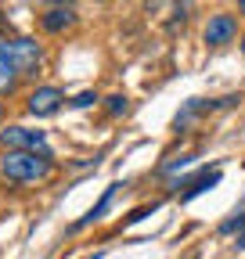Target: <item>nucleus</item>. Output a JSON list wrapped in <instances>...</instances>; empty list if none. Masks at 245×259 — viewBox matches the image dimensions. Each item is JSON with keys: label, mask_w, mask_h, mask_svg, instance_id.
Segmentation results:
<instances>
[{"label": "nucleus", "mask_w": 245, "mask_h": 259, "mask_svg": "<svg viewBox=\"0 0 245 259\" xmlns=\"http://www.w3.org/2000/svg\"><path fill=\"white\" fill-rule=\"evenodd\" d=\"M54 155H36V151H4L0 155V177L8 184H40L54 173Z\"/></svg>", "instance_id": "1"}, {"label": "nucleus", "mask_w": 245, "mask_h": 259, "mask_svg": "<svg viewBox=\"0 0 245 259\" xmlns=\"http://www.w3.org/2000/svg\"><path fill=\"white\" fill-rule=\"evenodd\" d=\"M8 58L15 65V72L22 79H29V76H36L40 65H44V47L36 40H29V36H11L8 40Z\"/></svg>", "instance_id": "2"}, {"label": "nucleus", "mask_w": 245, "mask_h": 259, "mask_svg": "<svg viewBox=\"0 0 245 259\" xmlns=\"http://www.w3.org/2000/svg\"><path fill=\"white\" fill-rule=\"evenodd\" d=\"M0 144L8 151H36V155H51L44 130H29V126H8L0 130Z\"/></svg>", "instance_id": "3"}, {"label": "nucleus", "mask_w": 245, "mask_h": 259, "mask_svg": "<svg viewBox=\"0 0 245 259\" xmlns=\"http://www.w3.org/2000/svg\"><path fill=\"white\" fill-rule=\"evenodd\" d=\"M61 105H65V90H61V87H36L33 94L25 97V108H29V115H36V119L54 115Z\"/></svg>", "instance_id": "4"}, {"label": "nucleus", "mask_w": 245, "mask_h": 259, "mask_svg": "<svg viewBox=\"0 0 245 259\" xmlns=\"http://www.w3.org/2000/svg\"><path fill=\"white\" fill-rule=\"evenodd\" d=\"M234 36H238L234 15H213L209 25H206V32H202V40H206L209 47H224V44H231Z\"/></svg>", "instance_id": "5"}, {"label": "nucleus", "mask_w": 245, "mask_h": 259, "mask_svg": "<svg viewBox=\"0 0 245 259\" xmlns=\"http://www.w3.org/2000/svg\"><path fill=\"white\" fill-rule=\"evenodd\" d=\"M76 25V11L72 8H47L40 15V29L47 32V36H61V32H69Z\"/></svg>", "instance_id": "6"}, {"label": "nucleus", "mask_w": 245, "mask_h": 259, "mask_svg": "<svg viewBox=\"0 0 245 259\" xmlns=\"http://www.w3.org/2000/svg\"><path fill=\"white\" fill-rule=\"evenodd\" d=\"M18 83H22V76L15 72V65H11V58H8V36H0V97L11 94Z\"/></svg>", "instance_id": "7"}, {"label": "nucleus", "mask_w": 245, "mask_h": 259, "mask_svg": "<svg viewBox=\"0 0 245 259\" xmlns=\"http://www.w3.org/2000/svg\"><path fill=\"white\" fill-rule=\"evenodd\" d=\"M220 169H206V173H198L191 184H188V191H180V202H191V198H198V194H206L209 187H217L220 184Z\"/></svg>", "instance_id": "8"}, {"label": "nucleus", "mask_w": 245, "mask_h": 259, "mask_svg": "<svg viewBox=\"0 0 245 259\" xmlns=\"http://www.w3.org/2000/svg\"><path fill=\"white\" fill-rule=\"evenodd\" d=\"M115 191H119V184H108V187H105V194H101V202H98L94 209H90V212H87V216L72 227V231H79V227H87V223H98V220L108 212V205H112V198H115Z\"/></svg>", "instance_id": "9"}, {"label": "nucleus", "mask_w": 245, "mask_h": 259, "mask_svg": "<svg viewBox=\"0 0 245 259\" xmlns=\"http://www.w3.org/2000/svg\"><path fill=\"white\" fill-rule=\"evenodd\" d=\"M245 231V212H234L231 220L220 223V234H241Z\"/></svg>", "instance_id": "10"}, {"label": "nucleus", "mask_w": 245, "mask_h": 259, "mask_svg": "<svg viewBox=\"0 0 245 259\" xmlns=\"http://www.w3.org/2000/svg\"><path fill=\"white\" fill-rule=\"evenodd\" d=\"M105 108H108V115H123L127 112V94H112V97H105Z\"/></svg>", "instance_id": "11"}, {"label": "nucleus", "mask_w": 245, "mask_h": 259, "mask_svg": "<svg viewBox=\"0 0 245 259\" xmlns=\"http://www.w3.org/2000/svg\"><path fill=\"white\" fill-rule=\"evenodd\" d=\"M94 101H98V94H94V90H83V94L72 97V108H90Z\"/></svg>", "instance_id": "12"}, {"label": "nucleus", "mask_w": 245, "mask_h": 259, "mask_svg": "<svg viewBox=\"0 0 245 259\" xmlns=\"http://www.w3.org/2000/svg\"><path fill=\"white\" fill-rule=\"evenodd\" d=\"M234 248H238V252H245V231L238 234V245H234Z\"/></svg>", "instance_id": "13"}, {"label": "nucleus", "mask_w": 245, "mask_h": 259, "mask_svg": "<svg viewBox=\"0 0 245 259\" xmlns=\"http://www.w3.org/2000/svg\"><path fill=\"white\" fill-rule=\"evenodd\" d=\"M4 115H8V105H4V101H0V126H4Z\"/></svg>", "instance_id": "14"}, {"label": "nucleus", "mask_w": 245, "mask_h": 259, "mask_svg": "<svg viewBox=\"0 0 245 259\" xmlns=\"http://www.w3.org/2000/svg\"><path fill=\"white\" fill-rule=\"evenodd\" d=\"M238 8H241V15H245V0H238Z\"/></svg>", "instance_id": "15"}, {"label": "nucleus", "mask_w": 245, "mask_h": 259, "mask_svg": "<svg viewBox=\"0 0 245 259\" xmlns=\"http://www.w3.org/2000/svg\"><path fill=\"white\" fill-rule=\"evenodd\" d=\"M87 259H101V252H94V255H87Z\"/></svg>", "instance_id": "16"}, {"label": "nucleus", "mask_w": 245, "mask_h": 259, "mask_svg": "<svg viewBox=\"0 0 245 259\" xmlns=\"http://www.w3.org/2000/svg\"><path fill=\"white\" fill-rule=\"evenodd\" d=\"M241 51H245V36H241Z\"/></svg>", "instance_id": "17"}]
</instances>
